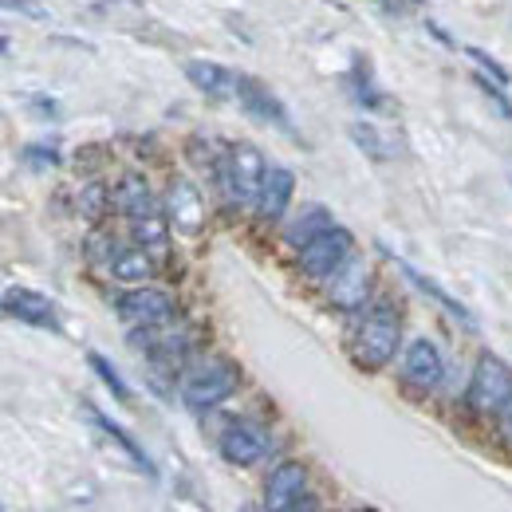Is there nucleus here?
Instances as JSON below:
<instances>
[{
    "instance_id": "f257e3e1",
    "label": "nucleus",
    "mask_w": 512,
    "mask_h": 512,
    "mask_svg": "<svg viewBox=\"0 0 512 512\" xmlns=\"http://www.w3.org/2000/svg\"><path fill=\"white\" fill-rule=\"evenodd\" d=\"M398 343H402L398 312L390 304H375V308H367V316H363L355 339H351V359L363 371H383L386 363H394Z\"/></svg>"
},
{
    "instance_id": "f03ea898",
    "label": "nucleus",
    "mask_w": 512,
    "mask_h": 512,
    "mask_svg": "<svg viewBox=\"0 0 512 512\" xmlns=\"http://www.w3.org/2000/svg\"><path fill=\"white\" fill-rule=\"evenodd\" d=\"M512 398V367L497 355H481L469 386H465V410L473 418H497V410Z\"/></svg>"
},
{
    "instance_id": "7ed1b4c3",
    "label": "nucleus",
    "mask_w": 512,
    "mask_h": 512,
    "mask_svg": "<svg viewBox=\"0 0 512 512\" xmlns=\"http://www.w3.org/2000/svg\"><path fill=\"white\" fill-rule=\"evenodd\" d=\"M241 386V367L233 359H209L182 379V402L190 410H213L225 398H233Z\"/></svg>"
},
{
    "instance_id": "20e7f679",
    "label": "nucleus",
    "mask_w": 512,
    "mask_h": 512,
    "mask_svg": "<svg viewBox=\"0 0 512 512\" xmlns=\"http://www.w3.org/2000/svg\"><path fill=\"white\" fill-rule=\"evenodd\" d=\"M351 256H355V237H351L343 225H331V229H323L316 241H308V245L296 253V268H300L308 280L327 284Z\"/></svg>"
},
{
    "instance_id": "39448f33",
    "label": "nucleus",
    "mask_w": 512,
    "mask_h": 512,
    "mask_svg": "<svg viewBox=\"0 0 512 512\" xmlns=\"http://www.w3.org/2000/svg\"><path fill=\"white\" fill-rule=\"evenodd\" d=\"M221 182H225V193L237 201V205H260V193H264V182H268V162L264 154L256 150L253 142H237L229 150V166H221Z\"/></svg>"
},
{
    "instance_id": "423d86ee",
    "label": "nucleus",
    "mask_w": 512,
    "mask_h": 512,
    "mask_svg": "<svg viewBox=\"0 0 512 512\" xmlns=\"http://www.w3.org/2000/svg\"><path fill=\"white\" fill-rule=\"evenodd\" d=\"M115 312L130 323V327H158V323H170L178 316V300L166 292V288H154V284H138L123 292L115 300Z\"/></svg>"
},
{
    "instance_id": "0eeeda50",
    "label": "nucleus",
    "mask_w": 512,
    "mask_h": 512,
    "mask_svg": "<svg viewBox=\"0 0 512 512\" xmlns=\"http://www.w3.org/2000/svg\"><path fill=\"white\" fill-rule=\"evenodd\" d=\"M312 493V469L304 461H280L264 477V512H292Z\"/></svg>"
},
{
    "instance_id": "6e6552de",
    "label": "nucleus",
    "mask_w": 512,
    "mask_h": 512,
    "mask_svg": "<svg viewBox=\"0 0 512 512\" xmlns=\"http://www.w3.org/2000/svg\"><path fill=\"white\" fill-rule=\"evenodd\" d=\"M402 383L418 394H434L438 386L446 383V359L438 351L434 339H414L406 343V355H402Z\"/></svg>"
},
{
    "instance_id": "1a4fd4ad",
    "label": "nucleus",
    "mask_w": 512,
    "mask_h": 512,
    "mask_svg": "<svg viewBox=\"0 0 512 512\" xmlns=\"http://www.w3.org/2000/svg\"><path fill=\"white\" fill-rule=\"evenodd\" d=\"M371 280H375L371 264H367L363 256H351V260L327 280V304L339 308V312H359V308H367V300H371Z\"/></svg>"
},
{
    "instance_id": "9d476101",
    "label": "nucleus",
    "mask_w": 512,
    "mask_h": 512,
    "mask_svg": "<svg viewBox=\"0 0 512 512\" xmlns=\"http://www.w3.org/2000/svg\"><path fill=\"white\" fill-rule=\"evenodd\" d=\"M166 217H170V225L182 237H201L205 233V221H209L205 197H201V190L193 186L190 178H174L170 182V190H166Z\"/></svg>"
},
{
    "instance_id": "9b49d317",
    "label": "nucleus",
    "mask_w": 512,
    "mask_h": 512,
    "mask_svg": "<svg viewBox=\"0 0 512 512\" xmlns=\"http://www.w3.org/2000/svg\"><path fill=\"white\" fill-rule=\"evenodd\" d=\"M217 449H221V457H225L229 465L249 469V465H256V461L268 453V438H264L256 426H249V422H233V426L221 430Z\"/></svg>"
},
{
    "instance_id": "f8f14e48",
    "label": "nucleus",
    "mask_w": 512,
    "mask_h": 512,
    "mask_svg": "<svg viewBox=\"0 0 512 512\" xmlns=\"http://www.w3.org/2000/svg\"><path fill=\"white\" fill-rule=\"evenodd\" d=\"M237 99H241V107L253 115V119H260V123H272V127L288 130L292 134V119H288V111H284V103L256 79V75H241L237 79Z\"/></svg>"
},
{
    "instance_id": "ddd939ff",
    "label": "nucleus",
    "mask_w": 512,
    "mask_h": 512,
    "mask_svg": "<svg viewBox=\"0 0 512 512\" xmlns=\"http://www.w3.org/2000/svg\"><path fill=\"white\" fill-rule=\"evenodd\" d=\"M4 312L12 320L32 323V327H44V331H60V320H56V304L32 288H8L4 292Z\"/></svg>"
},
{
    "instance_id": "4468645a",
    "label": "nucleus",
    "mask_w": 512,
    "mask_h": 512,
    "mask_svg": "<svg viewBox=\"0 0 512 512\" xmlns=\"http://www.w3.org/2000/svg\"><path fill=\"white\" fill-rule=\"evenodd\" d=\"M292 193H296V174L288 166H272L264 193H260V205H256V217L260 221H284V213L292 205Z\"/></svg>"
},
{
    "instance_id": "2eb2a0df",
    "label": "nucleus",
    "mask_w": 512,
    "mask_h": 512,
    "mask_svg": "<svg viewBox=\"0 0 512 512\" xmlns=\"http://www.w3.org/2000/svg\"><path fill=\"white\" fill-rule=\"evenodd\" d=\"M107 272H111L119 284L138 288V284H150V280H154V272H158V256H150L142 245H130V249L119 245V253L111 256Z\"/></svg>"
},
{
    "instance_id": "dca6fc26",
    "label": "nucleus",
    "mask_w": 512,
    "mask_h": 512,
    "mask_svg": "<svg viewBox=\"0 0 512 512\" xmlns=\"http://www.w3.org/2000/svg\"><path fill=\"white\" fill-rule=\"evenodd\" d=\"M111 197H115V209H119L127 221H138V217H146V213L162 209V205L154 201L150 182H146L142 174H123V178H119V186L111 190Z\"/></svg>"
},
{
    "instance_id": "f3484780",
    "label": "nucleus",
    "mask_w": 512,
    "mask_h": 512,
    "mask_svg": "<svg viewBox=\"0 0 512 512\" xmlns=\"http://www.w3.org/2000/svg\"><path fill=\"white\" fill-rule=\"evenodd\" d=\"M186 79L201 95H209V99H229V95H237V79L241 75L221 64H209V60H190L186 64Z\"/></svg>"
},
{
    "instance_id": "a211bd4d",
    "label": "nucleus",
    "mask_w": 512,
    "mask_h": 512,
    "mask_svg": "<svg viewBox=\"0 0 512 512\" xmlns=\"http://www.w3.org/2000/svg\"><path fill=\"white\" fill-rule=\"evenodd\" d=\"M170 217H166V205L162 209H154V213H146V217H138V221H130V237H134V245H142L150 256H158V260H166L170 256Z\"/></svg>"
},
{
    "instance_id": "6ab92c4d",
    "label": "nucleus",
    "mask_w": 512,
    "mask_h": 512,
    "mask_svg": "<svg viewBox=\"0 0 512 512\" xmlns=\"http://www.w3.org/2000/svg\"><path fill=\"white\" fill-rule=\"evenodd\" d=\"M398 268H402V276H406V280H410V284H414V288H418L422 296H430V300H434L438 308H446V312H449V316H453L457 323H465L469 331H477V320H473V312H469V308H465L461 300H453V296H449V292L442 288V284H438V280L422 276V272H418L414 264H406V260H398Z\"/></svg>"
},
{
    "instance_id": "aec40b11",
    "label": "nucleus",
    "mask_w": 512,
    "mask_h": 512,
    "mask_svg": "<svg viewBox=\"0 0 512 512\" xmlns=\"http://www.w3.org/2000/svg\"><path fill=\"white\" fill-rule=\"evenodd\" d=\"M335 221H331V213H327V205H308L300 217H292L288 221V229H284V241H288V249H304L308 241H316L323 229H331Z\"/></svg>"
},
{
    "instance_id": "412c9836",
    "label": "nucleus",
    "mask_w": 512,
    "mask_h": 512,
    "mask_svg": "<svg viewBox=\"0 0 512 512\" xmlns=\"http://www.w3.org/2000/svg\"><path fill=\"white\" fill-rule=\"evenodd\" d=\"M87 414H91V422H95V426H99V430H103V434H107V438H111L115 446L123 449V453H127V457H130V461H134V465H138V469H142V473H154V465H150V457H146V449L138 446V442L130 438L127 430L119 426V422H111V418H107V414H99L95 406H87Z\"/></svg>"
},
{
    "instance_id": "4be33fe9",
    "label": "nucleus",
    "mask_w": 512,
    "mask_h": 512,
    "mask_svg": "<svg viewBox=\"0 0 512 512\" xmlns=\"http://www.w3.org/2000/svg\"><path fill=\"white\" fill-rule=\"evenodd\" d=\"M107 205H115V197L107 193L103 182H83V186L75 190V209H79V217H87V221H99V217L107 213Z\"/></svg>"
},
{
    "instance_id": "5701e85b",
    "label": "nucleus",
    "mask_w": 512,
    "mask_h": 512,
    "mask_svg": "<svg viewBox=\"0 0 512 512\" xmlns=\"http://www.w3.org/2000/svg\"><path fill=\"white\" fill-rule=\"evenodd\" d=\"M87 363H91V371L103 379V386H107V390H111L119 402H130V386L123 383V375H119V371H115V367H111V363H107L99 351H91V355H87Z\"/></svg>"
},
{
    "instance_id": "b1692460",
    "label": "nucleus",
    "mask_w": 512,
    "mask_h": 512,
    "mask_svg": "<svg viewBox=\"0 0 512 512\" xmlns=\"http://www.w3.org/2000/svg\"><path fill=\"white\" fill-rule=\"evenodd\" d=\"M351 138H355L359 150H367L371 158H390V150L383 146V138L375 134V127H367V123H351Z\"/></svg>"
},
{
    "instance_id": "393cba45",
    "label": "nucleus",
    "mask_w": 512,
    "mask_h": 512,
    "mask_svg": "<svg viewBox=\"0 0 512 512\" xmlns=\"http://www.w3.org/2000/svg\"><path fill=\"white\" fill-rule=\"evenodd\" d=\"M28 166H36V170H44V166H60V150L56 146H48V142H36V146H24V154H20Z\"/></svg>"
},
{
    "instance_id": "a878e982",
    "label": "nucleus",
    "mask_w": 512,
    "mask_h": 512,
    "mask_svg": "<svg viewBox=\"0 0 512 512\" xmlns=\"http://www.w3.org/2000/svg\"><path fill=\"white\" fill-rule=\"evenodd\" d=\"M461 52H465V56H473V60H477V64L485 67V71H489V75H493V83H501V87H509L512 79H509V71H505V67L497 64V60H493V56H485V52H481V48H473V44H461Z\"/></svg>"
},
{
    "instance_id": "bb28decb",
    "label": "nucleus",
    "mask_w": 512,
    "mask_h": 512,
    "mask_svg": "<svg viewBox=\"0 0 512 512\" xmlns=\"http://www.w3.org/2000/svg\"><path fill=\"white\" fill-rule=\"evenodd\" d=\"M473 79H477V83H481V91H485V95H489V99H497V107H501V115H505V119H512V103H509V99H505V91H501V83H497V87H493V83H489V79H485V75H473Z\"/></svg>"
},
{
    "instance_id": "cd10ccee",
    "label": "nucleus",
    "mask_w": 512,
    "mask_h": 512,
    "mask_svg": "<svg viewBox=\"0 0 512 512\" xmlns=\"http://www.w3.org/2000/svg\"><path fill=\"white\" fill-rule=\"evenodd\" d=\"M497 438H501L505 446H512V398L497 410Z\"/></svg>"
},
{
    "instance_id": "c85d7f7f",
    "label": "nucleus",
    "mask_w": 512,
    "mask_h": 512,
    "mask_svg": "<svg viewBox=\"0 0 512 512\" xmlns=\"http://www.w3.org/2000/svg\"><path fill=\"white\" fill-rule=\"evenodd\" d=\"M4 8H20V12H32V20H48V16H52L48 8H40V4H32V0H4Z\"/></svg>"
},
{
    "instance_id": "c756f323",
    "label": "nucleus",
    "mask_w": 512,
    "mask_h": 512,
    "mask_svg": "<svg viewBox=\"0 0 512 512\" xmlns=\"http://www.w3.org/2000/svg\"><path fill=\"white\" fill-rule=\"evenodd\" d=\"M292 512H327V509L320 505V497H312V493H308V497H304V501H300Z\"/></svg>"
},
{
    "instance_id": "7c9ffc66",
    "label": "nucleus",
    "mask_w": 512,
    "mask_h": 512,
    "mask_svg": "<svg viewBox=\"0 0 512 512\" xmlns=\"http://www.w3.org/2000/svg\"><path fill=\"white\" fill-rule=\"evenodd\" d=\"M241 512H264V509H256V505H245V509H241Z\"/></svg>"
},
{
    "instance_id": "2f4dec72",
    "label": "nucleus",
    "mask_w": 512,
    "mask_h": 512,
    "mask_svg": "<svg viewBox=\"0 0 512 512\" xmlns=\"http://www.w3.org/2000/svg\"><path fill=\"white\" fill-rule=\"evenodd\" d=\"M347 512H367V509H347Z\"/></svg>"
},
{
    "instance_id": "473e14b6",
    "label": "nucleus",
    "mask_w": 512,
    "mask_h": 512,
    "mask_svg": "<svg viewBox=\"0 0 512 512\" xmlns=\"http://www.w3.org/2000/svg\"><path fill=\"white\" fill-rule=\"evenodd\" d=\"M327 4H335V0H327Z\"/></svg>"
}]
</instances>
